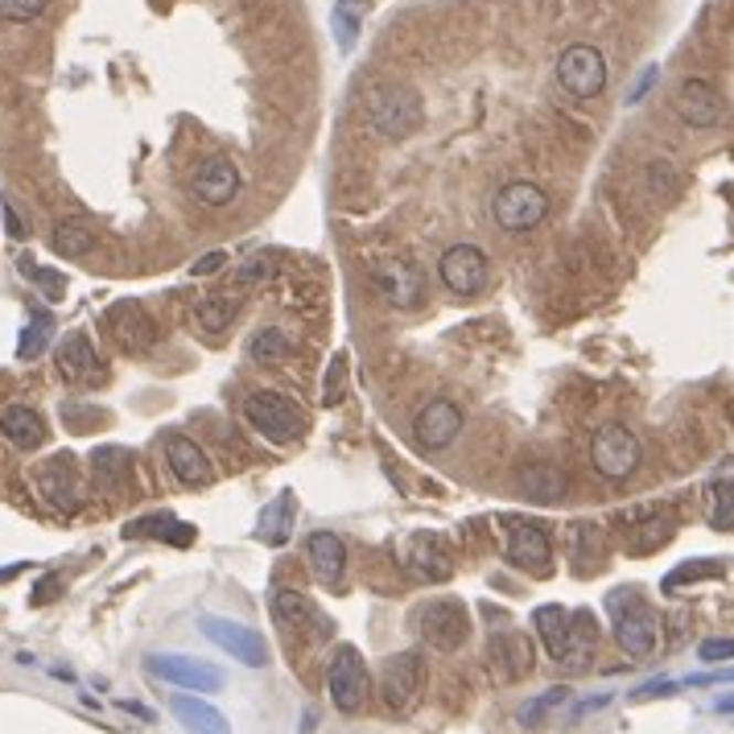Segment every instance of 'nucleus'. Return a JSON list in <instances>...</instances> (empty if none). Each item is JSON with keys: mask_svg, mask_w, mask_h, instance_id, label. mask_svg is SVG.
Wrapping results in <instances>:
<instances>
[{"mask_svg": "<svg viewBox=\"0 0 734 734\" xmlns=\"http://www.w3.org/2000/svg\"><path fill=\"white\" fill-rule=\"evenodd\" d=\"M607 610H610V624H615V640L624 648L631 660H643L657 652V640H660V619L657 610L643 603L636 591H610L607 598Z\"/></svg>", "mask_w": 734, "mask_h": 734, "instance_id": "obj_1", "label": "nucleus"}, {"mask_svg": "<svg viewBox=\"0 0 734 734\" xmlns=\"http://www.w3.org/2000/svg\"><path fill=\"white\" fill-rule=\"evenodd\" d=\"M422 95L405 87V83H392V87H380L368 104V125L372 132L389 137V141H405L422 128Z\"/></svg>", "mask_w": 734, "mask_h": 734, "instance_id": "obj_2", "label": "nucleus"}, {"mask_svg": "<svg viewBox=\"0 0 734 734\" xmlns=\"http://www.w3.org/2000/svg\"><path fill=\"white\" fill-rule=\"evenodd\" d=\"M244 422L260 434V438L277 442V446H289L306 434V413L281 396V392H252L244 401Z\"/></svg>", "mask_w": 734, "mask_h": 734, "instance_id": "obj_3", "label": "nucleus"}, {"mask_svg": "<svg viewBox=\"0 0 734 734\" xmlns=\"http://www.w3.org/2000/svg\"><path fill=\"white\" fill-rule=\"evenodd\" d=\"M413 627H417V636H422L429 648L454 652V648L467 643L470 615L458 598H429V603H422V607L413 610Z\"/></svg>", "mask_w": 734, "mask_h": 734, "instance_id": "obj_4", "label": "nucleus"}, {"mask_svg": "<svg viewBox=\"0 0 734 734\" xmlns=\"http://www.w3.org/2000/svg\"><path fill=\"white\" fill-rule=\"evenodd\" d=\"M640 438L627 429V425H603L598 434H594L591 442V462L594 470L603 475V479H610V483H619V479H627V475H636V467H640Z\"/></svg>", "mask_w": 734, "mask_h": 734, "instance_id": "obj_5", "label": "nucleus"}, {"mask_svg": "<svg viewBox=\"0 0 734 734\" xmlns=\"http://www.w3.org/2000/svg\"><path fill=\"white\" fill-rule=\"evenodd\" d=\"M491 211H496V223H500L503 232L524 235L549 215V199L536 182H508L491 199Z\"/></svg>", "mask_w": 734, "mask_h": 734, "instance_id": "obj_6", "label": "nucleus"}, {"mask_svg": "<svg viewBox=\"0 0 734 734\" xmlns=\"http://www.w3.org/2000/svg\"><path fill=\"white\" fill-rule=\"evenodd\" d=\"M557 83H562L574 99L603 95V87H607V58H603V50L586 46V42H574L570 50H562V58H557Z\"/></svg>", "mask_w": 734, "mask_h": 734, "instance_id": "obj_7", "label": "nucleus"}, {"mask_svg": "<svg viewBox=\"0 0 734 734\" xmlns=\"http://www.w3.org/2000/svg\"><path fill=\"white\" fill-rule=\"evenodd\" d=\"M327 685H330V702L339 705L343 714H360L363 702H368V664H363L360 648H334L327 669Z\"/></svg>", "mask_w": 734, "mask_h": 734, "instance_id": "obj_8", "label": "nucleus"}, {"mask_svg": "<svg viewBox=\"0 0 734 734\" xmlns=\"http://www.w3.org/2000/svg\"><path fill=\"white\" fill-rule=\"evenodd\" d=\"M203 636L215 648H223L232 660L248 664V669H265L268 664V643L265 636L248 624H235V619H220V615H203Z\"/></svg>", "mask_w": 734, "mask_h": 734, "instance_id": "obj_9", "label": "nucleus"}, {"mask_svg": "<svg viewBox=\"0 0 734 734\" xmlns=\"http://www.w3.org/2000/svg\"><path fill=\"white\" fill-rule=\"evenodd\" d=\"M425 685V660L417 652H401V657H389L384 672H380V698L392 714H408L417 698H422Z\"/></svg>", "mask_w": 734, "mask_h": 734, "instance_id": "obj_10", "label": "nucleus"}, {"mask_svg": "<svg viewBox=\"0 0 734 734\" xmlns=\"http://www.w3.org/2000/svg\"><path fill=\"white\" fill-rule=\"evenodd\" d=\"M438 277L454 297H475L487 285V256L475 244H454L442 252Z\"/></svg>", "mask_w": 734, "mask_h": 734, "instance_id": "obj_11", "label": "nucleus"}, {"mask_svg": "<svg viewBox=\"0 0 734 734\" xmlns=\"http://www.w3.org/2000/svg\"><path fill=\"white\" fill-rule=\"evenodd\" d=\"M401 562H405V570L413 578L429 582V586H438V582H446L454 574V553L446 549V541H442L438 532H417V536H408Z\"/></svg>", "mask_w": 734, "mask_h": 734, "instance_id": "obj_12", "label": "nucleus"}, {"mask_svg": "<svg viewBox=\"0 0 734 734\" xmlns=\"http://www.w3.org/2000/svg\"><path fill=\"white\" fill-rule=\"evenodd\" d=\"M372 281L396 310H417L425 301V273L417 265H408V260H384V265H375Z\"/></svg>", "mask_w": 734, "mask_h": 734, "instance_id": "obj_13", "label": "nucleus"}, {"mask_svg": "<svg viewBox=\"0 0 734 734\" xmlns=\"http://www.w3.org/2000/svg\"><path fill=\"white\" fill-rule=\"evenodd\" d=\"M149 672L170 685L190 689V693H220L223 689V672L194 657H149Z\"/></svg>", "mask_w": 734, "mask_h": 734, "instance_id": "obj_14", "label": "nucleus"}, {"mask_svg": "<svg viewBox=\"0 0 734 734\" xmlns=\"http://www.w3.org/2000/svg\"><path fill=\"white\" fill-rule=\"evenodd\" d=\"M503 553H508V562L520 565V570L545 574L549 557H553L545 524H536V520H508V549H503Z\"/></svg>", "mask_w": 734, "mask_h": 734, "instance_id": "obj_15", "label": "nucleus"}, {"mask_svg": "<svg viewBox=\"0 0 734 734\" xmlns=\"http://www.w3.org/2000/svg\"><path fill=\"white\" fill-rule=\"evenodd\" d=\"M462 434V408L454 401H429L413 422V438L422 450H446Z\"/></svg>", "mask_w": 734, "mask_h": 734, "instance_id": "obj_16", "label": "nucleus"}, {"mask_svg": "<svg viewBox=\"0 0 734 734\" xmlns=\"http://www.w3.org/2000/svg\"><path fill=\"white\" fill-rule=\"evenodd\" d=\"M677 116L685 120L689 128H714L722 125V95L714 92L710 78H685L677 87Z\"/></svg>", "mask_w": 734, "mask_h": 734, "instance_id": "obj_17", "label": "nucleus"}, {"mask_svg": "<svg viewBox=\"0 0 734 734\" xmlns=\"http://www.w3.org/2000/svg\"><path fill=\"white\" fill-rule=\"evenodd\" d=\"M194 194H199V203L206 206H227L240 194V170H235L232 157H206L199 173H194Z\"/></svg>", "mask_w": 734, "mask_h": 734, "instance_id": "obj_18", "label": "nucleus"}, {"mask_svg": "<svg viewBox=\"0 0 734 734\" xmlns=\"http://www.w3.org/2000/svg\"><path fill=\"white\" fill-rule=\"evenodd\" d=\"M71 462H75V458L54 454L50 462L38 467V491H42V500H46L54 512H75L78 508V479Z\"/></svg>", "mask_w": 734, "mask_h": 734, "instance_id": "obj_19", "label": "nucleus"}, {"mask_svg": "<svg viewBox=\"0 0 734 734\" xmlns=\"http://www.w3.org/2000/svg\"><path fill=\"white\" fill-rule=\"evenodd\" d=\"M108 330L128 351H149L157 343V322L145 313L141 301H116L108 310Z\"/></svg>", "mask_w": 734, "mask_h": 734, "instance_id": "obj_20", "label": "nucleus"}, {"mask_svg": "<svg viewBox=\"0 0 734 734\" xmlns=\"http://www.w3.org/2000/svg\"><path fill=\"white\" fill-rule=\"evenodd\" d=\"M166 462H170L173 479L182 487H206L215 479V467H211L206 450L199 442L182 438V434H173V438L166 442Z\"/></svg>", "mask_w": 734, "mask_h": 734, "instance_id": "obj_21", "label": "nucleus"}, {"mask_svg": "<svg viewBox=\"0 0 734 734\" xmlns=\"http://www.w3.org/2000/svg\"><path fill=\"white\" fill-rule=\"evenodd\" d=\"M306 557H310L313 578L322 582V586H330V591H334V586H343L347 549L334 532H313L310 541H306Z\"/></svg>", "mask_w": 734, "mask_h": 734, "instance_id": "obj_22", "label": "nucleus"}, {"mask_svg": "<svg viewBox=\"0 0 734 734\" xmlns=\"http://www.w3.org/2000/svg\"><path fill=\"white\" fill-rule=\"evenodd\" d=\"M92 475H95V487H99L104 496H128V487H132V454L120 450V446L95 450Z\"/></svg>", "mask_w": 734, "mask_h": 734, "instance_id": "obj_23", "label": "nucleus"}, {"mask_svg": "<svg viewBox=\"0 0 734 734\" xmlns=\"http://www.w3.org/2000/svg\"><path fill=\"white\" fill-rule=\"evenodd\" d=\"M672 536H677V520H672V512H643L640 520H631L624 545H627V553H657V549L669 545Z\"/></svg>", "mask_w": 734, "mask_h": 734, "instance_id": "obj_24", "label": "nucleus"}, {"mask_svg": "<svg viewBox=\"0 0 734 734\" xmlns=\"http://www.w3.org/2000/svg\"><path fill=\"white\" fill-rule=\"evenodd\" d=\"M520 491L536 503H557L565 500V491H570V475L562 467H553V462H532V467L520 470Z\"/></svg>", "mask_w": 734, "mask_h": 734, "instance_id": "obj_25", "label": "nucleus"}, {"mask_svg": "<svg viewBox=\"0 0 734 734\" xmlns=\"http://www.w3.org/2000/svg\"><path fill=\"white\" fill-rule=\"evenodd\" d=\"M0 434L13 442L17 450H38L46 442V422L30 405H9L0 413Z\"/></svg>", "mask_w": 734, "mask_h": 734, "instance_id": "obj_26", "label": "nucleus"}, {"mask_svg": "<svg viewBox=\"0 0 734 734\" xmlns=\"http://www.w3.org/2000/svg\"><path fill=\"white\" fill-rule=\"evenodd\" d=\"M532 643L529 636H520V631H508L500 640L491 643V669H500L503 681H520V677H529L532 672Z\"/></svg>", "mask_w": 734, "mask_h": 734, "instance_id": "obj_27", "label": "nucleus"}, {"mask_svg": "<svg viewBox=\"0 0 734 734\" xmlns=\"http://www.w3.org/2000/svg\"><path fill=\"white\" fill-rule=\"evenodd\" d=\"M532 624H536V631H541L549 657L562 660L565 648H570V636H574V610L557 607V603H545V607L532 610Z\"/></svg>", "mask_w": 734, "mask_h": 734, "instance_id": "obj_28", "label": "nucleus"}, {"mask_svg": "<svg viewBox=\"0 0 734 734\" xmlns=\"http://www.w3.org/2000/svg\"><path fill=\"white\" fill-rule=\"evenodd\" d=\"M58 372H63L71 384L92 380V375L99 372V355H95L92 339H87L83 330H71L63 339V347H58Z\"/></svg>", "mask_w": 734, "mask_h": 734, "instance_id": "obj_29", "label": "nucleus"}, {"mask_svg": "<svg viewBox=\"0 0 734 734\" xmlns=\"http://www.w3.org/2000/svg\"><path fill=\"white\" fill-rule=\"evenodd\" d=\"M294 520H297V503L294 491H281L273 503H265V512L256 520V541L265 545H285L294 536Z\"/></svg>", "mask_w": 734, "mask_h": 734, "instance_id": "obj_30", "label": "nucleus"}, {"mask_svg": "<svg viewBox=\"0 0 734 734\" xmlns=\"http://www.w3.org/2000/svg\"><path fill=\"white\" fill-rule=\"evenodd\" d=\"M268 610H273L277 627H285V631H301V627L318 624V610H313L310 594L294 591V586L273 591V598H268Z\"/></svg>", "mask_w": 734, "mask_h": 734, "instance_id": "obj_31", "label": "nucleus"}, {"mask_svg": "<svg viewBox=\"0 0 734 734\" xmlns=\"http://www.w3.org/2000/svg\"><path fill=\"white\" fill-rule=\"evenodd\" d=\"M170 705H173V714H178V722H182L190 734H227V719H223L211 702H203V698L178 693Z\"/></svg>", "mask_w": 734, "mask_h": 734, "instance_id": "obj_32", "label": "nucleus"}, {"mask_svg": "<svg viewBox=\"0 0 734 734\" xmlns=\"http://www.w3.org/2000/svg\"><path fill=\"white\" fill-rule=\"evenodd\" d=\"M594 648H598V624H594L591 610H574V636H570V648L557 664H565L570 672H586L594 660Z\"/></svg>", "mask_w": 734, "mask_h": 734, "instance_id": "obj_33", "label": "nucleus"}, {"mask_svg": "<svg viewBox=\"0 0 734 734\" xmlns=\"http://www.w3.org/2000/svg\"><path fill=\"white\" fill-rule=\"evenodd\" d=\"M125 536H153V541H170V545H190L194 541V529L182 524V520H173V515L157 512V515H141V520H132L125 529Z\"/></svg>", "mask_w": 734, "mask_h": 734, "instance_id": "obj_34", "label": "nucleus"}, {"mask_svg": "<svg viewBox=\"0 0 734 734\" xmlns=\"http://www.w3.org/2000/svg\"><path fill=\"white\" fill-rule=\"evenodd\" d=\"M50 248L58 252V256H66V260L92 256V252H95V232L87 227V223L66 220V223H58V227H54V235H50Z\"/></svg>", "mask_w": 734, "mask_h": 734, "instance_id": "obj_35", "label": "nucleus"}, {"mask_svg": "<svg viewBox=\"0 0 734 734\" xmlns=\"http://www.w3.org/2000/svg\"><path fill=\"white\" fill-rule=\"evenodd\" d=\"M240 306H244V297H240V294L206 297L203 306H199V327H203V330H227V327H232V318L240 313Z\"/></svg>", "mask_w": 734, "mask_h": 734, "instance_id": "obj_36", "label": "nucleus"}, {"mask_svg": "<svg viewBox=\"0 0 734 734\" xmlns=\"http://www.w3.org/2000/svg\"><path fill=\"white\" fill-rule=\"evenodd\" d=\"M21 273H25V277L38 285V289H42V297H46V301H63V297H66V277L58 273V268H42L38 260H33V256H25V260H21Z\"/></svg>", "mask_w": 734, "mask_h": 734, "instance_id": "obj_37", "label": "nucleus"}, {"mask_svg": "<svg viewBox=\"0 0 734 734\" xmlns=\"http://www.w3.org/2000/svg\"><path fill=\"white\" fill-rule=\"evenodd\" d=\"M285 355H289V339H285L281 330H260V334H252V343H248L252 363H281Z\"/></svg>", "mask_w": 734, "mask_h": 734, "instance_id": "obj_38", "label": "nucleus"}, {"mask_svg": "<svg viewBox=\"0 0 734 734\" xmlns=\"http://www.w3.org/2000/svg\"><path fill=\"white\" fill-rule=\"evenodd\" d=\"M50 330H54V318H50L46 310L33 313V322L25 327V334H21V343H17V360H38L42 355V347H46Z\"/></svg>", "mask_w": 734, "mask_h": 734, "instance_id": "obj_39", "label": "nucleus"}, {"mask_svg": "<svg viewBox=\"0 0 734 734\" xmlns=\"http://www.w3.org/2000/svg\"><path fill=\"white\" fill-rule=\"evenodd\" d=\"M710 529L734 532V479L710 491Z\"/></svg>", "mask_w": 734, "mask_h": 734, "instance_id": "obj_40", "label": "nucleus"}, {"mask_svg": "<svg viewBox=\"0 0 734 734\" xmlns=\"http://www.w3.org/2000/svg\"><path fill=\"white\" fill-rule=\"evenodd\" d=\"M565 702H570V689H565V685L545 689L541 698H532L529 705H520V714H515V719L524 722V726H536V722L545 719L549 710H557V705H565Z\"/></svg>", "mask_w": 734, "mask_h": 734, "instance_id": "obj_41", "label": "nucleus"}, {"mask_svg": "<svg viewBox=\"0 0 734 734\" xmlns=\"http://www.w3.org/2000/svg\"><path fill=\"white\" fill-rule=\"evenodd\" d=\"M50 9V0H0V21H13V25H30Z\"/></svg>", "mask_w": 734, "mask_h": 734, "instance_id": "obj_42", "label": "nucleus"}, {"mask_svg": "<svg viewBox=\"0 0 734 734\" xmlns=\"http://www.w3.org/2000/svg\"><path fill=\"white\" fill-rule=\"evenodd\" d=\"M648 190H652L657 199H672V194H677V173H672L669 161H652V166H648Z\"/></svg>", "mask_w": 734, "mask_h": 734, "instance_id": "obj_43", "label": "nucleus"}, {"mask_svg": "<svg viewBox=\"0 0 734 734\" xmlns=\"http://www.w3.org/2000/svg\"><path fill=\"white\" fill-rule=\"evenodd\" d=\"M722 565L710 562V565H681V570H672L669 578H664V591H677L681 582H705V578H719Z\"/></svg>", "mask_w": 734, "mask_h": 734, "instance_id": "obj_44", "label": "nucleus"}, {"mask_svg": "<svg viewBox=\"0 0 734 734\" xmlns=\"http://www.w3.org/2000/svg\"><path fill=\"white\" fill-rule=\"evenodd\" d=\"M343 375H347V360L339 355V360L330 363L327 384H322V401H327V405H339V401H343Z\"/></svg>", "mask_w": 734, "mask_h": 734, "instance_id": "obj_45", "label": "nucleus"}, {"mask_svg": "<svg viewBox=\"0 0 734 734\" xmlns=\"http://www.w3.org/2000/svg\"><path fill=\"white\" fill-rule=\"evenodd\" d=\"M698 660H705V664L734 660V640H705L702 648H698Z\"/></svg>", "mask_w": 734, "mask_h": 734, "instance_id": "obj_46", "label": "nucleus"}, {"mask_svg": "<svg viewBox=\"0 0 734 734\" xmlns=\"http://www.w3.org/2000/svg\"><path fill=\"white\" fill-rule=\"evenodd\" d=\"M58 591H63V578H58V574H46V578L33 586L30 603H33V607H46L50 598H58Z\"/></svg>", "mask_w": 734, "mask_h": 734, "instance_id": "obj_47", "label": "nucleus"}, {"mask_svg": "<svg viewBox=\"0 0 734 734\" xmlns=\"http://www.w3.org/2000/svg\"><path fill=\"white\" fill-rule=\"evenodd\" d=\"M223 265H227V252H206V256H199V260L190 265V273H194V277H215Z\"/></svg>", "mask_w": 734, "mask_h": 734, "instance_id": "obj_48", "label": "nucleus"}, {"mask_svg": "<svg viewBox=\"0 0 734 734\" xmlns=\"http://www.w3.org/2000/svg\"><path fill=\"white\" fill-rule=\"evenodd\" d=\"M334 25H339V46L351 50V42H355V17L347 13V4L334 9Z\"/></svg>", "mask_w": 734, "mask_h": 734, "instance_id": "obj_49", "label": "nucleus"}, {"mask_svg": "<svg viewBox=\"0 0 734 734\" xmlns=\"http://www.w3.org/2000/svg\"><path fill=\"white\" fill-rule=\"evenodd\" d=\"M657 83V66H648V71H640V78L631 83V92H627V104H640L643 95H648V87Z\"/></svg>", "mask_w": 734, "mask_h": 734, "instance_id": "obj_50", "label": "nucleus"}, {"mask_svg": "<svg viewBox=\"0 0 734 734\" xmlns=\"http://www.w3.org/2000/svg\"><path fill=\"white\" fill-rule=\"evenodd\" d=\"M0 211H4V227H9V235H13V240H21V235H25V223H21V215L13 211V203L4 199V203H0Z\"/></svg>", "mask_w": 734, "mask_h": 734, "instance_id": "obj_51", "label": "nucleus"}, {"mask_svg": "<svg viewBox=\"0 0 734 734\" xmlns=\"http://www.w3.org/2000/svg\"><path fill=\"white\" fill-rule=\"evenodd\" d=\"M260 277H268V265H260V260H248L240 268V281H260Z\"/></svg>", "mask_w": 734, "mask_h": 734, "instance_id": "obj_52", "label": "nucleus"}]
</instances>
